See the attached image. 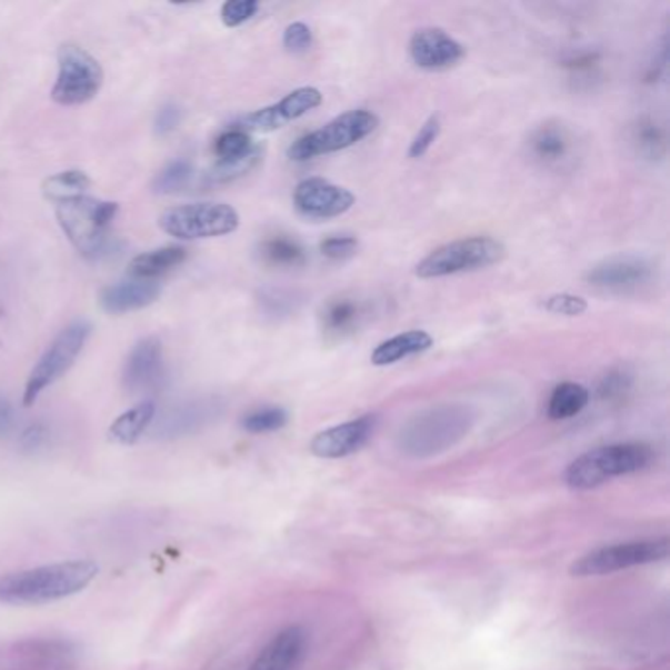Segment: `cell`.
<instances>
[{
  "instance_id": "3957f363",
  "label": "cell",
  "mask_w": 670,
  "mask_h": 670,
  "mask_svg": "<svg viewBox=\"0 0 670 670\" xmlns=\"http://www.w3.org/2000/svg\"><path fill=\"white\" fill-rule=\"evenodd\" d=\"M654 450L646 442H618L588 450L564 470V482L572 490H592L618 476L636 474L651 467Z\"/></svg>"
},
{
  "instance_id": "f35d334b",
  "label": "cell",
  "mask_w": 670,
  "mask_h": 670,
  "mask_svg": "<svg viewBox=\"0 0 670 670\" xmlns=\"http://www.w3.org/2000/svg\"><path fill=\"white\" fill-rule=\"evenodd\" d=\"M260 2L256 0H229L221 10L222 24L229 28L247 24L248 20L258 14Z\"/></svg>"
},
{
  "instance_id": "7a4b0ae2",
  "label": "cell",
  "mask_w": 670,
  "mask_h": 670,
  "mask_svg": "<svg viewBox=\"0 0 670 670\" xmlns=\"http://www.w3.org/2000/svg\"><path fill=\"white\" fill-rule=\"evenodd\" d=\"M472 408L444 403L424 409L401 427L398 447L411 459H431L459 444L474 427Z\"/></svg>"
},
{
  "instance_id": "d590c367",
  "label": "cell",
  "mask_w": 670,
  "mask_h": 670,
  "mask_svg": "<svg viewBox=\"0 0 670 670\" xmlns=\"http://www.w3.org/2000/svg\"><path fill=\"white\" fill-rule=\"evenodd\" d=\"M562 68L567 69L570 77L577 81H590L600 76L602 56L598 51H578L574 56H570L569 60L562 61Z\"/></svg>"
},
{
  "instance_id": "8fae6325",
  "label": "cell",
  "mask_w": 670,
  "mask_h": 670,
  "mask_svg": "<svg viewBox=\"0 0 670 670\" xmlns=\"http://www.w3.org/2000/svg\"><path fill=\"white\" fill-rule=\"evenodd\" d=\"M58 63V79L51 89L53 101L63 107H76L91 101L101 91L104 73L101 63L89 51L66 43L61 46Z\"/></svg>"
},
{
  "instance_id": "60d3db41",
  "label": "cell",
  "mask_w": 670,
  "mask_h": 670,
  "mask_svg": "<svg viewBox=\"0 0 670 670\" xmlns=\"http://www.w3.org/2000/svg\"><path fill=\"white\" fill-rule=\"evenodd\" d=\"M311 46H313V32H311V28L306 22H293V24H289L286 28V32H283V48L289 53H293V56L307 53V51L311 50Z\"/></svg>"
},
{
  "instance_id": "6da1fadb",
  "label": "cell",
  "mask_w": 670,
  "mask_h": 670,
  "mask_svg": "<svg viewBox=\"0 0 670 670\" xmlns=\"http://www.w3.org/2000/svg\"><path fill=\"white\" fill-rule=\"evenodd\" d=\"M99 574L93 560H63L0 577V603L42 606L83 592Z\"/></svg>"
},
{
  "instance_id": "44dd1931",
  "label": "cell",
  "mask_w": 670,
  "mask_h": 670,
  "mask_svg": "<svg viewBox=\"0 0 670 670\" xmlns=\"http://www.w3.org/2000/svg\"><path fill=\"white\" fill-rule=\"evenodd\" d=\"M527 146L534 162L543 163L547 168H559L569 162L574 152V137L562 122H544L534 128Z\"/></svg>"
},
{
  "instance_id": "2e32d148",
  "label": "cell",
  "mask_w": 670,
  "mask_h": 670,
  "mask_svg": "<svg viewBox=\"0 0 670 670\" xmlns=\"http://www.w3.org/2000/svg\"><path fill=\"white\" fill-rule=\"evenodd\" d=\"M409 56L424 71H449L464 60V46L441 28H421L409 40Z\"/></svg>"
},
{
  "instance_id": "277c9868",
  "label": "cell",
  "mask_w": 670,
  "mask_h": 670,
  "mask_svg": "<svg viewBox=\"0 0 670 670\" xmlns=\"http://www.w3.org/2000/svg\"><path fill=\"white\" fill-rule=\"evenodd\" d=\"M117 212L119 204L87 196L73 197L56 204V217L61 230L77 248V252L87 258H97L107 247Z\"/></svg>"
},
{
  "instance_id": "4dcf8cb0",
  "label": "cell",
  "mask_w": 670,
  "mask_h": 670,
  "mask_svg": "<svg viewBox=\"0 0 670 670\" xmlns=\"http://www.w3.org/2000/svg\"><path fill=\"white\" fill-rule=\"evenodd\" d=\"M258 148L260 146L254 144L252 137L240 128H232V130L222 132L221 137L217 138V142H214V153L219 158V163L247 160L248 156H252Z\"/></svg>"
},
{
  "instance_id": "8992f818",
  "label": "cell",
  "mask_w": 670,
  "mask_h": 670,
  "mask_svg": "<svg viewBox=\"0 0 670 670\" xmlns=\"http://www.w3.org/2000/svg\"><path fill=\"white\" fill-rule=\"evenodd\" d=\"M378 124L380 119L372 111L357 109V111L344 112L319 130L298 138L289 146L288 158L293 162H309L327 153L347 150L370 137Z\"/></svg>"
},
{
  "instance_id": "ffe728a7",
  "label": "cell",
  "mask_w": 670,
  "mask_h": 670,
  "mask_svg": "<svg viewBox=\"0 0 670 670\" xmlns=\"http://www.w3.org/2000/svg\"><path fill=\"white\" fill-rule=\"evenodd\" d=\"M309 636L301 626L281 629L248 670H296L306 659Z\"/></svg>"
},
{
  "instance_id": "ee69618b",
  "label": "cell",
  "mask_w": 670,
  "mask_h": 670,
  "mask_svg": "<svg viewBox=\"0 0 670 670\" xmlns=\"http://www.w3.org/2000/svg\"><path fill=\"white\" fill-rule=\"evenodd\" d=\"M12 424H14V408L9 399L0 396V439L10 433Z\"/></svg>"
},
{
  "instance_id": "836d02e7",
  "label": "cell",
  "mask_w": 670,
  "mask_h": 670,
  "mask_svg": "<svg viewBox=\"0 0 670 670\" xmlns=\"http://www.w3.org/2000/svg\"><path fill=\"white\" fill-rule=\"evenodd\" d=\"M631 388H633V373L629 372L628 368L618 366V368H611L610 372L606 373L598 383V398L608 403H616V401L628 398Z\"/></svg>"
},
{
  "instance_id": "d4e9b609",
  "label": "cell",
  "mask_w": 670,
  "mask_h": 670,
  "mask_svg": "<svg viewBox=\"0 0 670 670\" xmlns=\"http://www.w3.org/2000/svg\"><path fill=\"white\" fill-rule=\"evenodd\" d=\"M156 419V406L153 401H140L138 406L124 411L122 416L111 424L109 437L119 444H134L140 441L152 427Z\"/></svg>"
},
{
  "instance_id": "4316f807",
  "label": "cell",
  "mask_w": 670,
  "mask_h": 670,
  "mask_svg": "<svg viewBox=\"0 0 670 670\" xmlns=\"http://www.w3.org/2000/svg\"><path fill=\"white\" fill-rule=\"evenodd\" d=\"M590 401V391L586 390L582 383L562 382L552 390L549 403H547V416L552 421H564L572 419L578 413H582V409Z\"/></svg>"
},
{
  "instance_id": "e0dca14e",
  "label": "cell",
  "mask_w": 670,
  "mask_h": 670,
  "mask_svg": "<svg viewBox=\"0 0 670 670\" xmlns=\"http://www.w3.org/2000/svg\"><path fill=\"white\" fill-rule=\"evenodd\" d=\"M166 380V368H163L162 342L156 337L140 340L132 348L130 357L127 358L124 372H122V386L130 396L150 393L162 386Z\"/></svg>"
},
{
  "instance_id": "1f68e13d",
  "label": "cell",
  "mask_w": 670,
  "mask_h": 670,
  "mask_svg": "<svg viewBox=\"0 0 670 670\" xmlns=\"http://www.w3.org/2000/svg\"><path fill=\"white\" fill-rule=\"evenodd\" d=\"M288 411L278 406H266L242 417V429L252 434L276 433L288 424Z\"/></svg>"
},
{
  "instance_id": "d6986e66",
  "label": "cell",
  "mask_w": 670,
  "mask_h": 670,
  "mask_svg": "<svg viewBox=\"0 0 670 670\" xmlns=\"http://www.w3.org/2000/svg\"><path fill=\"white\" fill-rule=\"evenodd\" d=\"M372 314L368 299L357 296H339L324 303L319 314V324L324 339L329 342H342L354 337Z\"/></svg>"
},
{
  "instance_id": "e575fe53",
  "label": "cell",
  "mask_w": 670,
  "mask_h": 670,
  "mask_svg": "<svg viewBox=\"0 0 670 670\" xmlns=\"http://www.w3.org/2000/svg\"><path fill=\"white\" fill-rule=\"evenodd\" d=\"M262 158V148H258L252 156H248L247 160H240V162L232 163H214V168L209 171V176L204 178V181L209 186H221V183H230V181H237L238 178H244L248 171L254 170L258 162Z\"/></svg>"
},
{
  "instance_id": "f1b7e54d",
  "label": "cell",
  "mask_w": 670,
  "mask_h": 670,
  "mask_svg": "<svg viewBox=\"0 0 670 670\" xmlns=\"http://www.w3.org/2000/svg\"><path fill=\"white\" fill-rule=\"evenodd\" d=\"M91 187V179L87 178L86 171L68 170L56 173L46 179L43 183V196L58 204L73 197L86 196L87 189Z\"/></svg>"
},
{
  "instance_id": "484cf974",
  "label": "cell",
  "mask_w": 670,
  "mask_h": 670,
  "mask_svg": "<svg viewBox=\"0 0 670 670\" xmlns=\"http://www.w3.org/2000/svg\"><path fill=\"white\" fill-rule=\"evenodd\" d=\"M186 248H158V250H150V252L137 256L128 266V272L138 280H156L158 276L170 272L173 268H178L179 263L186 262Z\"/></svg>"
},
{
  "instance_id": "83f0119b",
  "label": "cell",
  "mask_w": 670,
  "mask_h": 670,
  "mask_svg": "<svg viewBox=\"0 0 670 670\" xmlns=\"http://www.w3.org/2000/svg\"><path fill=\"white\" fill-rule=\"evenodd\" d=\"M631 142L636 146L637 153L647 162H662L667 156V132L651 117L637 120L631 132Z\"/></svg>"
},
{
  "instance_id": "ba28073f",
  "label": "cell",
  "mask_w": 670,
  "mask_h": 670,
  "mask_svg": "<svg viewBox=\"0 0 670 670\" xmlns=\"http://www.w3.org/2000/svg\"><path fill=\"white\" fill-rule=\"evenodd\" d=\"M91 337V324L87 321H76L69 324L53 339L50 347L46 348L42 358L38 360L34 370L28 376L24 388L26 408H32L43 390L51 383L58 382L76 364L77 357L86 348L87 339Z\"/></svg>"
},
{
  "instance_id": "ab89813d",
  "label": "cell",
  "mask_w": 670,
  "mask_h": 670,
  "mask_svg": "<svg viewBox=\"0 0 670 670\" xmlns=\"http://www.w3.org/2000/svg\"><path fill=\"white\" fill-rule=\"evenodd\" d=\"M543 307L544 311L560 317H580L588 311V301L572 293H557L544 299Z\"/></svg>"
},
{
  "instance_id": "d6a6232c",
  "label": "cell",
  "mask_w": 670,
  "mask_h": 670,
  "mask_svg": "<svg viewBox=\"0 0 670 670\" xmlns=\"http://www.w3.org/2000/svg\"><path fill=\"white\" fill-rule=\"evenodd\" d=\"M193 178V166L186 160H178L166 166L156 179H153V191L160 196H171L181 191Z\"/></svg>"
},
{
  "instance_id": "ac0fdd59",
  "label": "cell",
  "mask_w": 670,
  "mask_h": 670,
  "mask_svg": "<svg viewBox=\"0 0 670 670\" xmlns=\"http://www.w3.org/2000/svg\"><path fill=\"white\" fill-rule=\"evenodd\" d=\"M373 429H376V417H358V419L334 424V427H329L321 433L314 434L309 450L317 459H347L370 441Z\"/></svg>"
},
{
  "instance_id": "4fadbf2b",
  "label": "cell",
  "mask_w": 670,
  "mask_h": 670,
  "mask_svg": "<svg viewBox=\"0 0 670 670\" xmlns=\"http://www.w3.org/2000/svg\"><path fill=\"white\" fill-rule=\"evenodd\" d=\"M357 203L354 193L347 187L331 183L329 179L307 178L293 191L296 211L313 221H329L347 214Z\"/></svg>"
},
{
  "instance_id": "7c38bea8",
  "label": "cell",
  "mask_w": 670,
  "mask_h": 670,
  "mask_svg": "<svg viewBox=\"0 0 670 670\" xmlns=\"http://www.w3.org/2000/svg\"><path fill=\"white\" fill-rule=\"evenodd\" d=\"M224 413L221 398H196L176 403L156 416L150 437L160 441H178L189 434H197L214 423Z\"/></svg>"
},
{
  "instance_id": "5bb4252c",
  "label": "cell",
  "mask_w": 670,
  "mask_h": 670,
  "mask_svg": "<svg viewBox=\"0 0 670 670\" xmlns=\"http://www.w3.org/2000/svg\"><path fill=\"white\" fill-rule=\"evenodd\" d=\"M323 93L317 87H299L296 91L286 94L281 101L263 107L260 111L252 112L242 119L244 132H276L293 120L306 117L307 112L321 107Z\"/></svg>"
},
{
  "instance_id": "f546056e",
  "label": "cell",
  "mask_w": 670,
  "mask_h": 670,
  "mask_svg": "<svg viewBox=\"0 0 670 670\" xmlns=\"http://www.w3.org/2000/svg\"><path fill=\"white\" fill-rule=\"evenodd\" d=\"M301 303H303V296L291 289L266 288L258 293L260 311L270 319L291 317L298 313Z\"/></svg>"
},
{
  "instance_id": "8d00e7d4",
  "label": "cell",
  "mask_w": 670,
  "mask_h": 670,
  "mask_svg": "<svg viewBox=\"0 0 670 670\" xmlns=\"http://www.w3.org/2000/svg\"><path fill=\"white\" fill-rule=\"evenodd\" d=\"M439 137H441V119L437 114H433V117L424 120L423 127L419 128V132L411 140L408 152L409 158H413V160L423 158L424 153L433 148Z\"/></svg>"
},
{
  "instance_id": "cb8c5ba5",
  "label": "cell",
  "mask_w": 670,
  "mask_h": 670,
  "mask_svg": "<svg viewBox=\"0 0 670 670\" xmlns=\"http://www.w3.org/2000/svg\"><path fill=\"white\" fill-rule=\"evenodd\" d=\"M260 260L280 270H298L307 263V250L296 238L286 234L266 238L258 247Z\"/></svg>"
},
{
  "instance_id": "9a60e30c",
  "label": "cell",
  "mask_w": 670,
  "mask_h": 670,
  "mask_svg": "<svg viewBox=\"0 0 670 670\" xmlns=\"http://www.w3.org/2000/svg\"><path fill=\"white\" fill-rule=\"evenodd\" d=\"M12 657L30 670H73L79 664L81 651L69 639L32 637L14 643Z\"/></svg>"
},
{
  "instance_id": "74e56055",
  "label": "cell",
  "mask_w": 670,
  "mask_h": 670,
  "mask_svg": "<svg viewBox=\"0 0 670 670\" xmlns=\"http://www.w3.org/2000/svg\"><path fill=\"white\" fill-rule=\"evenodd\" d=\"M319 250L331 262H344V260H350V258L358 254L360 242H358L357 237H348V234H344V237H329L324 238L323 242L319 244Z\"/></svg>"
},
{
  "instance_id": "7402d4cb",
  "label": "cell",
  "mask_w": 670,
  "mask_h": 670,
  "mask_svg": "<svg viewBox=\"0 0 670 670\" xmlns=\"http://www.w3.org/2000/svg\"><path fill=\"white\" fill-rule=\"evenodd\" d=\"M160 293L162 288L158 281L132 278L102 289L101 307L111 314L130 313L152 306Z\"/></svg>"
},
{
  "instance_id": "5b68a950",
  "label": "cell",
  "mask_w": 670,
  "mask_h": 670,
  "mask_svg": "<svg viewBox=\"0 0 670 670\" xmlns=\"http://www.w3.org/2000/svg\"><path fill=\"white\" fill-rule=\"evenodd\" d=\"M508 254L498 238L468 237L434 248L416 266V276L421 280H437L457 273L480 272L500 263Z\"/></svg>"
},
{
  "instance_id": "b9f144b4",
  "label": "cell",
  "mask_w": 670,
  "mask_h": 670,
  "mask_svg": "<svg viewBox=\"0 0 670 670\" xmlns=\"http://www.w3.org/2000/svg\"><path fill=\"white\" fill-rule=\"evenodd\" d=\"M48 442H50V429L43 423H32L28 424L22 431L18 444L26 454H36V452L46 449Z\"/></svg>"
},
{
  "instance_id": "7bdbcfd3",
  "label": "cell",
  "mask_w": 670,
  "mask_h": 670,
  "mask_svg": "<svg viewBox=\"0 0 670 670\" xmlns=\"http://www.w3.org/2000/svg\"><path fill=\"white\" fill-rule=\"evenodd\" d=\"M181 122V109L178 104H163L156 117V132L160 137H168Z\"/></svg>"
},
{
  "instance_id": "603a6c76",
  "label": "cell",
  "mask_w": 670,
  "mask_h": 670,
  "mask_svg": "<svg viewBox=\"0 0 670 670\" xmlns=\"http://www.w3.org/2000/svg\"><path fill=\"white\" fill-rule=\"evenodd\" d=\"M433 344V337L427 331H421V329L399 332L396 337L383 340L378 347L373 348L370 362L373 366L398 364L401 360L423 354L427 350H431Z\"/></svg>"
},
{
  "instance_id": "9c48e42d",
  "label": "cell",
  "mask_w": 670,
  "mask_h": 670,
  "mask_svg": "<svg viewBox=\"0 0 670 670\" xmlns=\"http://www.w3.org/2000/svg\"><path fill=\"white\" fill-rule=\"evenodd\" d=\"M657 281V266L643 256L618 254L594 263L584 273L588 288L611 296V298H633L641 296Z\"/></svg>"
},
{
  "instance_id": "52a82bcc",
  "label": "cell",
  "mask_w": 670,
  "mask_h": 670,
  "mask_svg": "<svg viewBox=\"0 0 670 670\" xmlns=\"http://www.w3.org/2000/svg\"><path fill=\"white\" fill-rule=\"evenodd\" d=\"M669 537L600 547L574 560L570 564V574L577 578L606 577L620 570L662 562L669 559Z\"/></svg>"
},
{
  "instance_id": "30bf717a",
  "label": "cell",
  "mask_w": 670,
  "mask_h": 670,
  "mask_svg": "<svg viewBox=\"0 0 670 670\" xmlns=\"http://www.w3.org/2000/svg\"><path fill=\"white\" fill-rule=\"evenodd\" d=\"M238 227L240 214L227 203L179 204L160 217V229L178 240L224 237Z\"/></svg>"
}]
</instances>
